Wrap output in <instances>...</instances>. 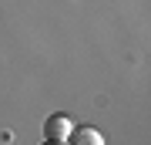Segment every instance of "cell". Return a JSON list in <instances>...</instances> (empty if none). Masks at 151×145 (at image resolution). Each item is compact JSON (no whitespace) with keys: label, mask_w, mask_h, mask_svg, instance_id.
<instances>
[{"label":"cell","mask_w":151,"mask_h":145,"mask_svg":"<svg viewBox=\"0 0 151 145\" xmlns=\"http://www.w3.org/2000/svg\"><path fill=\"white\" fill-rule=\"evenodd\" d=\"M44 145H67V142H44Z\"/></svg>","instance_id":"3"},{"label":"cell","mask_w":151,"mask_h":145,"mask_svg":"<svg viewBox=\"0 0 151 145\" xmlns=\"http://www.w3.org/2000/svg\"><path fill=\"white\" fill-rule=\"evenodd\" d=\"M70 128H74V122L67 118V115H50L47 122H44V135H47V142H64Z\"/></svg>","instance_id":"1"},{"label":"cell","mask_w":151,"mask_h":145,"mask_svg":"<svg viewBox=\"0 0 151 145\" xmlns=\"http://www.w3.org/2000/svg\"><path fill=\"white\" fill-rule=\"evenodd\" d=\"M67 145H104V135L97 132V128H70L67 135Z\"/></svg>","instance_id":"2"}]
</instances>
